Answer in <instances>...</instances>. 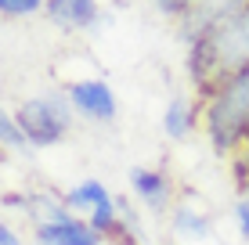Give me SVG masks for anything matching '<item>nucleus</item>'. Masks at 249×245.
<instances>
[{
	"instance_id": "1",
	"label": "nucleus",
	"mask_w": 249,
	"mask_h": 245,
	"mask_svg": "<svg viewBox=\"0 0 249 245\" xmlns=\"http://www.w3.org/2000/svg\"><path fill=\"white\" fill-rule=\"evenodd\" d=\"M249 65V7L213 25L210 33L188 40V76L202 101L228 80L231 72Z\"/></svg>"
},
{
	"instance_id": "2",
	"label": "nucleus",
	"mask_w": 249,
	"mask_h": 245,
	"mask_svg": "<svg viewBox=\"0 0 249 245\" xmlns=\"http://www.w3.org/2000/svg\"><path fill=\"white\" fill-rule=\"evenodd\" d=\"M202 126L217 155H238L249 145V65L231 72L202 105Z\"/></svg>"
},
{
	"instance_id": "3",
	"label": "nucleus",
	"mask_w": 249,
	"mask_h": 245,
	"mask_svg": "<svg viewBox=\"0 0 249 245\" xmlns=\"http://www.w3.org/2000/svg\"><path fill=\"white\" fill-rule=\"evenodd\" d=\"M15 119H18L29 148H54L69 137L76 123V108L69 101L65 87H51L36 98H25L15 108Z\"/></svg>"
},
{
	"instance_id": "4",
	"label": "nucleus",
	"mask_w": 249,
	"mask_h": 245,
	"mask_svg": "<svg viewBox=\"0 0 249 245\" xmlns=\"http://www.w3.org/2000/svg\"><path fill=\"white\" fill-rule=\"evenodd\" d=\"M69 101H72L76 115L87 123H112L119 115V101H116V90L108 87V80H98V76H87V80H72L65 87Z\"/></svg>"
},
{
	"instance_id": "5",
	"label": "nucleus",
	"mask_w": 249,
	"mask_h": 245,
	"mask_svg": "<svg viewBox=\"0 0 249 245\" xmlns=\"http://www.w3.org/2000/svg\"><path fill=\"white\" fill-rule=\"evenodd\" d=\"M246 7H249V0H192L188 11H184V18L177 22V25H181L184 44L195 40V36H202V33H210L213 25L228 22L231 15L246 11Z\"/></svg>"
},
{
	"instance_id": "6",
	"label": "nucleus",
	"mask_w": 249,
	"mask_h": 245,
	"mask_svg": "<svg viewBox=\"0 0 249 245\" xmlns=\"http://www.w3.org/2000/svg\"><path fill=\"white\" fill-rule=\"evenodd\" d=\"M126 180H130V191L137 195L144 209H152V213H166V209H174V180H170L166 170H148V166H134L130 173H126Z\"/></svg>"
},
{
	"instance_id": "7",
	"label": "nucleus",
	"mask_w": 249,
	"mask_h": 245,
	"mask_svg": "<svg viewBox=\"0 0 249 245\" xmlns=\"http://www.w3.org/2000/svg\"><path fill=\"white\" fill-rule=\"evenodd\" d=\"M33 242L36 245H105L94 227L83 216H65V220H47L33 227Z\"/></svg>"
},
{
	"instance_id": "8",
	"label": "nucleus",
	"mask_w": 249,
	"mask_h": 245,
	"mask_svg": "<svg viewBox=\"0 0 249 245\" xmlns=\"http://www.w3.org/2000/svg\"><path fill=\"white\" fill-rule=\"evenodd\" d=\"M44 15L51 18V25L65 33H87L101 22V4L98 0H47Z\"/></svg>"
},
{
	"instance_id": "9",
	"label": "nucleus",
	"mask_w": 249,
	"mask_h": 245,
	"mask_svg": "<svg viewBox=\"0 0 249 245\" xmlns=\"http://www.w3.org/2000/svg\"><path fill=\"white\" fill-rule=\"evenodd\" d=\"M199 119H202L199 105H195L188 94H177V98L166 101L159 123H162V133H166L170 141H188L195 133V126H199Z\"/></svg>"
},
{
	"instance_id": "10",
	"label": "nucleus",
	"mask_w": 249,
	"mask_h": 245,
	"mask_svg": "<svg viewBox=\"0 0 249 245\" xmlns=\"http://www.w3.org/2000/svg\"><path fill=\"white\" fill-rule=\"evenodd\" d=\"M170 224H174V234H181L188 242H206L213 234V220L202 206L195 202H177L174 213H170Z\"/></svg>"
},
{
	"instance_id": "11",
	"label": "nucleus",
	"mask_w": 249,
	"mask_h": 245,
	"mask_svg": "<svg viewBox=\"0 0 249 245\" xmlns=\"http://www.w3.org/2000/svg\"><path fill=\"white\" fill-rule=\"evenodd\" d=\"M62 198H65V206H69V213H72V216H83V220H87V216H90L105 198H112V191H108L98 177H87V180L72 184Z\"/></svg>"
},
{
	"instance_id": "12",
	"label": "nucleus",
	"mask_w": 249,
	"mask_h": 245,
	"mask_svg": "<svg viewBox=\"0 0 249 245\" xmlns=\"http://www.w3.org/2000/svg\"><path fill=\"white\" fill-rule=\"evenodd\" d=\"M0 148L7 151H29V141H25L18 119H15V112H7L4 105H0Z\"/></svg>"
},
{
	"instance_id": "13",
	"label": "nucleus",
	"mask_w": 249,
	"mask_h": 245,
	"mask_svg": "<svg viewBox=\"0 0 249 245\" xmlns=\"http://www.w3.org/2000/svg\"><path fill=\"white\" fill-rule=\"evenodd\" d=\"M47 0H0V15L4 18H33V15H44Z\"/></svg>"
},
{
	"instance_id": "14",
	"label": "nucleus",
	"mask_w": 249,
	"mask_h": 245,
	"mask_svg": "<svg viewBox=\"0 0 249 245\" xmlns=\"http://www.w3.org/2000/svg\"><path fill=\"white\" fill-rule=\"evenodd\" d=\"M152 4H156V11H159V15H166V18L181 22V18H184V11H188V4H192V0H152Z\"/></svg>"
},
{
	"instance_id": "15",
	"label": "nucleus",
	"mask_w": 249,
	"mask_h": 245,
	"mask_svg": "<svg viewBox=\"0 0 249 245\" xmlns=\"http://www.w3.org/2000/svg\"><path fill=\"white\" fill-rule=\"evenodd\" d=\"M235 224H238V234H242V242H249V198H246V195L235 202Z\"/></svg>"
},
{
	"instance_id": "16",
	"label": "nucleus",
	"mask_w": 249,
	"mask_h": 245,
	"mask_svg": "<svg viewBox=\"0 0 249 245\" xmlns=\"http://www.w3.org/2000/svg\"><path fill=\"white\" fill-rule=\"evenodd\" d=\"M0 245H25V242H22V234L15 231V227L7 224V220H0Z\"/></svg>"
}]
</instances>
